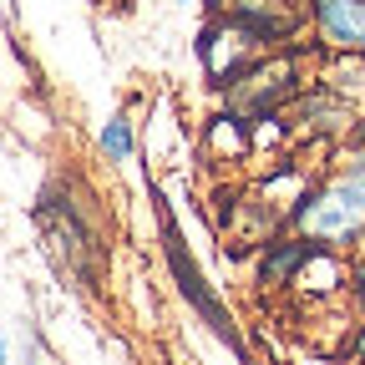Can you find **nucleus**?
Segmentation results:
<instances>
[{
	"label": "nucleus",
	"instance_id": "obj_4",
	"mask_svg": "<svg viewBox=\"0 0 365 365\" xmlns=\"http://www.w3.org/2000/svg\"><path fill=\"white\" fill-rule=\"evenodd\" d=\"M269 56V41L254 31V26H244L239 16H228V11H218L203 31H198V66H203V76L213 81V86H234L254 61H264Z\"/></svg>",
	"mask_w": 365,
	"mask_h": 365
},
{
	"label": "nucleus",
	"instance_id": "obj_5",
	"mask_svg": "<svg viewBox=\"0 0 365 365\" xmlns=\"http://www.w3.org/2000/svg\"><path fill=\"white\" fill-rule=\"evenodd\" d=\"M309 249H314V244L299 234V228H279V234H269V239L249 254V279H254V289L269 294V299H284V294L294 289V279H299Z\"/></svg>",
	"mask_w": 365,
	"mask_h": 365
},
{
	"label": "nucleus",
	"instance_id": "obj_14",
	"mask_svg": "<svg viewBox=\"0 0 365 365\" xmlns=\"http://www.w3.org/2000/svg\"><path fill=\"white\" fill-rule=\"evenodd\" d=\"M0 365H11V340L0 335Z\"/></svg>",
	"mask_w": 365,
	"mask_h": 365
},
{
	"label": "nucleus",
	"instance_id": "obj_6",
	"mask_svg": "<svg viewBox=\"0 0 365 365\" xmlns=\"http://www.w3.org/2000/svg\"><path fill=\"white\" fill-rule=\"evenodd\" d=\"M289 299L309 314V309H330V304H345L350 299V254L345 249H325V244H314L304 269H299V279L289 289Z\"/></svg>",
	"mask_w": 365,
	"mask_h": 365
},
{
	"label": "nucleus",
	"instance_id": "obj_9",
	"mask_svg": "<svg viewBox=\"0 0 365 365\" xmlns=\"http://www.w3.org/2000/svg\"><path fill=\"white\" fill-rule=\"evenodd\" d=\"M259 148H254V117L244 112H218L203 122V158L208 163H249Z\"/></svg>",
	"mask_w": 365,
	"mask_h": 365
},
{
	"label": "nucleus",
	"instance_id": "obj_3",
	"mask_svg": "<svg viewBox=\"0 0 365 365\" xmlns=\"http://www.w3.org/2000/svg\"><path fill=\"white\" fill-rule=\"evenodd\" d=\"M163 208V203H158ZM163 254H168V269H173V284H178V294L188 299V309L203 319V325L223 340V345H239L244 335H239V319H234V309L223 304V294H218V284L203 274V264H198V254L182 244V223L163 208Z\"/></svg>",
	"mask_w": 365,
	"mask_h": 365
},
{
	"label": "nucleus",
	"instance_id": "obj_15",
	"mask_svg": "<svg viewBox=\"0 0 365 365\" xmlns=\"http://www.w3.org/2000/svg\"><path fill=\"white\" fill-rule=\"evenodd\" d=\"M137 365H163V360H137Z\"/></svg>",
	"mask_w": 365,
	"mask_h": 365
},
{
	"label": "nucleus",
	"instance_id": "obj_17",
	"mask_svg": "<svg viewBox=\"0 0 365 365\" xmlns=\"http://www.w3.org/2000/svg\"><path fill=\"white\" fill-rule=\"evenodd\" d=\"M360 365H365V360H360Z\"/></svg>",
	"mask_w": 365,
	"mask_h": 365
},
{
	"label": "nucleus",
	"instance_id": "obj_1",
	"mask_svg": "<svg viewBox=\"0 0 365 365\" xmlns=\"http://www.w3.org/2000/svg\"><path fill=\"white\" fill-rule=\"evenodd\" d=\"M36 228L46 239V254L56 259V269L66 279H76V289H91V279H97V269H102V244H97V228H91L86 208L76 203V193L71 188L41 193Z\"/></svg>",
	"mask_w": 365,
	"mask_h": 365
},
{
	"label": "nucleus",
	"instance_id": "obj_11",
	"mask_svg": "<svg viewBox=\"0 0 365 365\" xmlns=\"http://www.w3.org/2000/svg\"><path fill=\"white\" fill-rule=\"evenodd\" d=\"M350 304H355V314L365 319V239L350 249Z\"/></svg>",
	"mask_w": 365,
	"mask_h": 365
},
{
	"label": "nucleus",
	"instance_id": "obj_2",
	"mask_svg": "<svg viewBox=\"0 0 365 365\" xmlns=\"http://www.w3.org/2000/svg\"><path fill=\"white\" fill-rule=\"evenodd\" d=\"M289 228H299V234L309 244H325V249H355L365 239V198L355 193V182L335 168L325 178H314V188L299 198Z\"/></svg>",
	"mask_w": 365,
	"mask_h": 365
},
{
	"label": "nucleus",
	"instance_id": "obj_8",
	"mask_svg": "<svg viewBox=\"0 0 365 365\" xmlns=\"http://www.w3.org/2000/svg\"><path fill=\"white\" fill-rule=\"evenodd\" d=\"M218 11H228V16H239L244 26H254L269 46L299 36V26L309 21L304 16V0H223Z\"/></svg>",
	"mask_w": 365,
	"mask_h": 365
},
{
	"label": "nucleus",
	"instance_id": "obj_12",
	"mask_svg": "<svg viewBox=\"0 0 365 365\" xmlns=\"http://www.w3.org/2000/svg\"><path fill=\"white\" fill-rule=\"evenodd\" d=\"M340 173L355 182V193L365 198V143H350V153L340 158Z\"/></svg>",
	"mask_w": 365,
	"mask_h": 365
},
{
	"label": "nucleus",
	"instance_id": "obj_10",
	"mask_svg": "<svg viewBox=\"0 0 365 365\" xmlns=\"http://www.w3.org/2000/svg\"><path fill=\"white\" fill-rule=\"evenodd\" d=\"M137 148H143V132H137V122H132L127 112H107V122L97 127V153H102V163L127 168V163L137 158Z\"/></svg>",
	"mask_w": 365,
	"mask_h": 365
},
{
	"label": "nucleus",
	"instance_id": "obj_16",
	"mask_svg": "<svg viewBox=\"0 0 365 365\" xmlns=\"http://www.w3.org/2000/svg\"><path fill=\"white\" fill-rule=\"evenodd\" d=\"M178 6H198V0H178Z\"/></svg>",
	"mask_w": 365,
	"mask_h": 365
},
{
	"label": "nucleus",
	"instance_id": "obj_13",
	"mask_svg": "<svg viewBox=\"0 0 365 365\" xmlns=\"http://www.w3.org/2000/svg\"><path fill=\"white\" fill-rule=\"evenodd\" d=\"M345 360H350V365H360V360H365V319H360V325H355V335H350V350H345Z\"/></svg>",
	"mask_w": 365,
	"mask_h": 365
},
{
	"label": "nucleus",
	"instance_id": "obj_7",
	"mask_svg": "<svg viewBox=\"0 0 365 365\" xmlns=\"http://www.w3.org/2000/svg\"><path fill=\"white\" fill-rule=\"evenodd\" d=\"M304 16L330 56H365V0H304Z\"/></svg>",
	"mask_w": 365,
	"mask_h": 365
}]
</instances>
